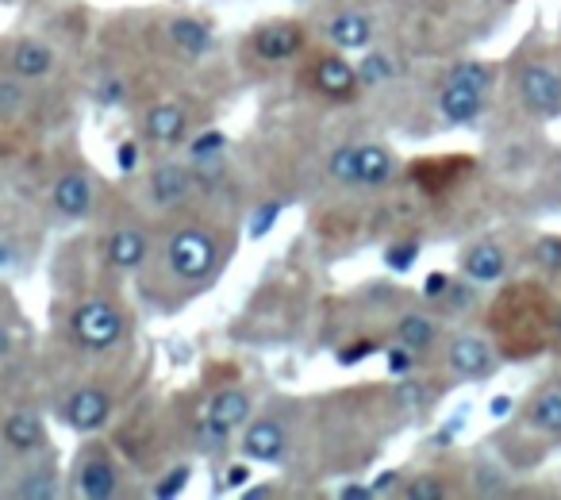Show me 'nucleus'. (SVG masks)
<instances>
[{"instance_id": "26", "label": "nucleus", "mask_w": 561, "mask_h": 500, "mask_svg": "<svg viewBox=\"0 0 561 500\" xmlns=\"http://www.w3.org/2000/svg\"><path fill=\"white\" fill-rule=\"evenodd\" d=\"M354 70H358V81H362V85H385V81H392V74H396V66H392V58L385 50L366 54Z\"/></svg>"}, {"instance_id": "38", "label": "nucleus", "mask_w": 561, "mask_h": 500, "mask_svg": "<svg viewBox=\"0 0 561 500\" xmlns=\"http://www.w3.org/2000/svg\"><path fill=\"white\" fill-rule=\"evenodd\" d=\"M366 354H373V343H350V347L339 350V362L342 366H358Z\"/></svg>"}, {"instance_id": "8", "label": "nucleus", "mask_w": 561, "mask_h": 500, "mask_svg": "<svg viewBox=\"0 0 561 500\" xmlns=\"http://www.w3.org/2000/svg\"><path fill=\"white\" fill-rule=\"evenodd\" d=\"M189 189H193V170H185L177 162L154 166V174L147 181V193L154 208H177V204H185Z\"/></svg>"}, {"instance_id": "11", "label": "nucleus", "mask_w": 561, "mask_h": 500, "mask_svg": "<svg viewBox=\"0 0 561 500\" xmlns=\"http://www.w3.org/2000/svg\"><path fill=\"white\" fill-rule=\"evenodd\" d=\"M54 208L66 220H85L93 212V181L81 174V170H66V174L54 181Z\"/></svg>"}, {"instance_id": "9", "label": "nucleus", "mask_w": 561, "mask_h": 500, "mask_svg": "<svg viewBox=\"0 0 561 500\" xmlns=\"http://www.w3.org/2000/svg\"><path fill=\"white\" fill-rule=\"evenodd\" d=\"M0 439H4V447L16 450V454H35V450L47 447V427H43V416L39 412H12V416H4V424H0Z\"/></svg>"}, {"instance_id": "19", "label": "nucleus", "mask_w": 561, "mask_h": 500, "mask_svg": "<svg viewBox=\"0 0 561 500\" xmlns=\"http://www.w3.org/2000/svg\"><path fill=\"white\" fill-rule=\"evenodd\" d=\"M8 62H12V74L24 77V81H39V77L50 74V66H54V50L43 43V39H20L12 54H8Z\"/></svg>"}, {"instance_id": "7", "label": "nucleus", "mask_w": 561, "mask_h": 500, "mask_svg": "<svg viewBox=\"0 0 561 500\" xmlns=\"http://www.w3.org/2000/svg\"><path fill=\"white\" fill-rule=\"evenodd\" d=\"M446 366L458 377H465V381H477V377L492 374L496 354H492V347H488L485 339H477V335H454L450 347H446Z\"/></svg>"}, {"instance_id": "29", "label": "nucleus", "mask_w": 561, "mask_h": 500, "mask_svg": "<svg viewBox=\"0 0 561 500\" xmlns=\"http://www.w3.org/2000/svg\"><path fill=\"white\" fill-rule=\"evenodd\" d=\"M415 258H419V243H415V239H408V243H392V247L385 250V266L396 270V274H408L415 266Z\"/></svg>"}, {"instance_id": "12", "label": "nucleus", "mask_w": 561, "mask_h": 500, "mask_svg": "<svg viewBox=\"0 0 561 500\" xmlns=\"http://www.w3.org/2000/svg\"><path fill=\"white\" fill-rule=\"evenodd\" d=\"M316 89L323 93V97L331 100H350L354 93H358V70L342 58V54H327V58H319L316 62Z\"/></svg>"}, {"instance_id": "43", "label": "nucleus", "mask_w": 561, "mask_h": 500, "mask_svg": "<svg viewBox=\"0 0 561 500\" xmlns=\"http://www.w3.org/2000/svg\"><path fill=\"white\" fill-rule=\"evenodd\" d=\"M488 412H492V416H508V412H512V400H508V397H496L492 404H488Z\"/></svg>"}, {"instance_id": "16", "label": "nucleus", "mask_w": 561, "mask_h": 500, "mask_svg": "<svg viewBox=\"0 0 561 500\" xmlns=\"http://www.w3.org/2000/svg\"><path fill=\"white\" fill-rule=\"evenodd\" d=\"M462 270L469 281H477V285H492V281H500V277L508 274V254L496 247V243H473V247L462 254Z\"/></svg>"}, {"instance_id": "44", "label": "nucleus", "mask_w": 561, "mask_h": 500, "mask_svg": "<svg viewBox=\"0 0 561 500\" xmlns=\"http://www.w3.org/2000/svg\"><path fill=\"white\" fill-rule=\"evenodd\" d=\"M246 477H250L246 466H231V470H227V485H243Z\"/></svg>"}, {"instance_id": "21", "label": "nucleus", "mask_w": 561, "mask_h": 500, "mask_svg": "<svg viewBox=\"0 0 561 500\" xmlns=\"http://www.w3.org/2000/svg\"><path fill=\"white\" fill-rule=\"evenodd\" d=\"M58 493V466H54V458L43 454L31 470L20 474L16 481V489H12V497H24V500H47Z\"/></svg>"}, {"instance_id": "45", "label": "nucleus", "mask_w": 561, "mask_h": 500, "mask_svg": "<svg viewBox=\"0 0 561 500\" xmlns=\"http://www.w3.org/2000/svg\"><path fill=\"white\" fill-rule=\"evenodd\" d=\"M12 354V331L0 324V358H8Z\"/></svg>"}, {"instance_id": "24", "label": "nucleus", "mask_w": 561, "mask_h": 500, "mask_svg": "<svg viewBox=\"0 0 561 500\" xmlns=\"http://www.w3.org/2000/svg\"><path fill=\"white\" fill-rule=\"evenodd\" d=\"M531 427L546 435H561V389L538 393V400L531 404Z\"/></svg>"}, {"instance_id": "28", "label": "nucleus", "mask_w": 561, "mask_h": 500, "mask_svg": "<svg viewBox=\"0 0 561 500\" xmlns=\"http://www.w3.org/2000/svg\"><path fill=\"white\" fill-rule=\"evenodd\" d=\"M223 147H227L223 131H204L193 147H189V158H193V162H220Z\"/></svg>"}, {"instance_id": "6", "label": "nucleus", "mask_w": 561, "mask_h": 500, "mask_svg": "<svg viewBox=\"0 0 561 500\" xmlns=\"http://www.w3.org/2000/svg\"><path fill=\"white\" fill-rule=\"evenodd\" d=\"M74 481H77V493L85 500H108L116 497V489H120V470L112 466V458L104 450H89L81 458V466H77Z\"/></svg>"}, {"instance_id": "35", "label": "nucleus", "mask_w": 561, "mask_h": 500, "mask_svg": "<svg viewBox=\"0 0 561 500\" xmlns=\"http://www.w3.org/2000/svg\"><path fill=\"white\" fill-rule=\"evenodd\" d=\"M20 104H24V89H20V81H8V77H0V116L16 112Z\"/></svg>"}, {"instance_id": "3", "label": "nucleus", "mask_w": 561, "mask_h": 500, "mask_svg": "<svg viewBox=\"0 0 561 500\" xmlns=\"http://www.w3.org/2000/svg\"><path fill=\"white\" fill-rule=\"evenodd\" d=\"M519 100L538 120L561 116V74L550 70L546 62H527L519 70Z\"/></svg>"}, {"instance_id": "33", "label": "nucleus", "mask_w": 561, "mask_h": 500, "mask_svg": "<svg viewBox=\"0 0 561 500\" xmlns=\"http://www.w3.org/2000/svg\"><path fill=\"white\" fill-rule=\"evenodd\" d=\"M277 216H281V204H277V200H266V204H262V208L250 216V235H254V239H262L269 227H273V220H277Z\"/></svg>"}, {"instance_id": "47", "label": "nucleus", "mask_w": 561, "mask_h": 500, "mask_svg": "<svg viewBox=\"0 0 561 500\" xmlns=\"http://www.w3.org/2000/svg\"><path fill=\"white\" fill-rule=\"evenodd\" d=\"M12 262V247L8 243H0V266H8Z\"/></svg>"}, {"instance_id": "30", "label": "nucleus", "mask_w": 561, "mask_h": 500, "mask_svg": "<svg viewBox=\"0 0 561 500\" xmlns=\"http://www.w3.org/2000/svg\"><path fill=\"white\" fill-rule=\"evenodd\" d=\"M400 493L408 500H442L446 497V485H442L439 477H412Z\"/></svg>"}, {"instance_id": "27", "label": "nucleus", "mask_w": 561, "mask_h": 500, "mask_svg": "<svg viewBox=\"0 0 561 500\" xmlns=\"http://www.w3.org/2000/svg\"><path fill=\"white\" fill-rule=\"evenodd\" d=\"M450 81H462V85H469V89L488 93V89L496 85V66H488V62H462V66H454Z\"/></svg>"}, {"instance_id": "2", "label": "nucleus", "mask_w": 561, "mask_h": 500, "mask_svg": "<svg viewBox=\"0 0 561 500\" xmlns=\"http://www.w3.org/2000/svg\"><path fill=\"white\" fill-rule=\"evenodd\" d=\"M70 335L77 347L85 350H108L112 343H120L123 335V316L116 312V304L108 300H81L70 316Z\"/></svg>"}, {"instance_id": "48", "label": "nucleus", "mask_w": 561, "mask_h": 500, "mask_svg": "<svg viewBox=\"0 0 561 500\" xmlns=\"http://www.w3.org/2000/svg\"><path fill=\"white\" fill-rule=\"evenodd\" d=\"M558 335H561V312H558Z\"/></svg>"}, {"instance_id": "25", "label": "nucleus", "mask_w": 561, "mask_h": 500, "mask_svg": "<svg viewBox=\"0 0 561 500\" xmlns=\"http://www.w3.org/2000/svg\"><path fill=\"white\" fill-rule=\"evenodd\" d=\"M327 174L335 177L339 185H358V147L342 143V147L331 150V158H327Z\"/></svg>"}, {"instance_id": "31", "label": "nucleus", "mask_w": 561, "mask_h": 500, "mask_svg": "<svg viewBox=\"0 0 561 500\" xmlns=\"http://www.w3.org/2000/svg\"><path fill=\"white\" fill-rule=\"evenodd\" d=\"M535 262L546 274H558L561 270V239L558 235H542L535 243Z\"/></svg>"}, {"instance_id": "4", "label": "nucleus", "mask_w": 561, "mask_h": 500, "mask_svg": "<svg viewBox=\"0 0 561 500\" xmlns=\"http://www.w3.org/2000/svg\"><path fill=\"white\" fill-rule=\"evenodd\" d=\"M62 416L74 431H100V427L112 420V397L100 389V385H81L74 389L66 404H62Z\"/></svg>"}, {"instance_id": "1", "label": "nucleus", "mask_w": 561, "mask_h": 500, "mask_svg": "<svg viewBox=\"0 0 561 500\" xmlns=\"http://www.w3.org/2000/svg\"><path fill=\"white\" fill-rule=\"evenodd\" d=\"M166 262L181 281H204V277L216 274V262H220V247L212 239V231L200 224H181L170 235V247H166Z\"/></svg>"}, {"instance_id": "40", "label": "nucleus", "mask_w": 561, "mask_h": 500, "mask_svg": "<svg viewBox=\"0 0 561 500\" xmlns=\"http://www.w3.org/2000/svg\"><path fill=\"white\" fill-rule=\"evenodd\" d=\"M446 289H450V277L446 274H431L423 281V293H427V297H442Z\"/></svg>"}, {"instance_id": "34", "label": "nucleus", "mask_w": 561, "mask_h": 500, "mask_svg": "<svg viewBox=\"0 0 561 500\" xmlns=\"http://www.w3.org/2000/svg\"><path fill=\"white\" fill-rule=\"evenodd\" d=\"M185 481H189V466H177V470H170V474L162 477V485H154V497H177L181 489H185Z\"/></svg>"}, {"instance_id": "22", "label": "nucleus", "mask_w": 561, "mask_h": 500, "mask_svg": "<svg viewBox=\"0 0 561 500\" xmlns=\"http://www.w3.org/2000/svg\"><path fill=\"white\" fill-rule=\"evenodd\" d=\"M170 39L177 50L200 58V54L212 50V27L204 20H193V16H177V20H170Z\"/></svg>"}, {"instance_id": "5", "label": "nucleus", "mask_w": 561, "mask_h": 500, "mask_svg": "<svg viewBox=\"0 0 561 500\" xmlns=\"http://www.w3.org/2000/svg\"><path fill=\"white\" fill-rule=\"evenodd\" d=\"M250 50L254 58L262 62H289L304 50V31L289 20H277V24H262L250 35Z\"/></svg>"}, {"instance_id": "14", "label": "nucleus", "mask_w": 561, "mask_h": 500, "mask_svg": "<svg viewBox=\"0 0 561 500\" xmlns=\"http://www.w3.org/2000/svg\"><path fill=\"white\" fill-rule=\"evenodd\" d=\"M147 231L135 224H120L112 227V235H108V262L116 266V270H139L143 262H147Z\"/></svg>"}, {"instance_id": "10", "label": "nucleus", "mask_w": 561, "mask_h": 500, "mask_svg": "<svg viewBox=\"0 0 561 500\" xmlns=\"http://www.w3.org/2000/svg\"><path fill=\"white\" fill-rule=\"evenodd\" d=\"M481 112H485V93L446 77V85H442V93H439L442 120H446V124H473Z\"/></svg>"}, {"instance_id": "41", "label": "nucleus", "mask_w": 561, "mask_h": 500, "mask_svg": "<svg viewBox=\"0 0 561 500\" xmlns=\"http://www.w3.org/2000/svg\"><path fill=\"white\" fill-rule=\"evenodd\" d=\"M396 481H400V474H396V470H389V474L377 477L369 489H373V497H385V493H392V489H396Z\"/></svg>"}, {"instance_id": "15", "label": "nucleus", "mask_w": 561, "mask_h": 500, "mask_svg": "<svg viewBox=\"0 0 561 500\" xmlns=\"http://www.w3.org/2000/svg\"><path fill=\"white\" fill-rule=\"evenodd\" d=\"M250 412H254V404H250V397H246L243 389H220L212 397V404H208V427L216 435H227L235 427L250 424Z\"/></svg>"}, {"instance_id": "23", "label": "nucleus", "mask_w": 561, "mask_h": 500, "mask_svg": "<svg viewBox=\"0 0 561 500\" xmlns=\"http://www.w3.org/2000/svg\"><path fill=\"white\" fill-rule=\"evenodd\" d=\"M396 335H400L404 347L427 350L439 339V324H435L431 316H423V312H404V316L396 320Z\"/></svg>"}, {"instance_id": "42", "label": "nucleus", "mask_w": 561, "mask_h": 500, "mask_svg": "<svg viewBox=\"0 0 561 500\" xmlns=\"http://www.w3.org/2000/svg\"><path fill=\"white\" fill-rule=\"evenodd\" d=\"M339 497L342 500H369L373 497V489H369V485H342Z\"/></svg>"}, {"instance_id": "37", "label": "nucleus", "mask_w": 561, "mask_h": 500, "mask_svg": "<svg viewBox=\"0 0 561 500\" xmlns=\"http://www.w3.org/2000/svg\"><path fill=\"white\" fill-rule=\"evenodd\" d=\"M116 166H120V174H131V170L139 166V143H131V139L120 143V147H116Z\"/></svg>"}, {"instance_id": "36", "label": "nucleus", "mask_w": 561, "mask_h": 500, "mask_svg": "<svg viewBox=\"0 0 561 500\" xmlns=\"http://www.w3.org/2000/svg\"><path fill=\"white\" fill-rule=\"evenodd\" d=\"M385 358H389V374H396V377L412 374V366H415V350L412 347H404V343H400V347H392Z\"/></svg>"}, {"instance_id": "13", "label": "nucleus", "mask_w": 561, "mask_h": 500, "mask_svg": "<svg viewBox=\"0 0 561 500\" xmlns=\"http://www.w3.org/2000/svg\"><path fill=\"white\" fill-rule=\"evenodd\" d=\"M289 447V435L277 420H254L243 435V454L250 462H281Z\"/></svg>"}, {"instance_id": "18", "label": "nucleus", "mask_w": 561, "mask_h": 500, "mask_svg": "<svg viewBox=\"0 0 561 500\" xmlns=\"http://www.w3.org/2000/svg\"><path fill=\"white\" fill-rule=\"evenodd\" d=\"M143 135L158 147H177L185 135V108L181 104H154L143 120Z\"/></svg>"}, {"instance_id": "39", "label": "nucleus", "mask_w": 561, "mask_h": 500, "mask_svg": "<svg viewBox=\"0 0 561 500\" xmlns=\"http://www.w3.org/2000/svg\"><path fill=\"white\" fill-rule=\"evenodd\" d=\"M120 97H123V81H116V77H108V81L97 85V100H104V104H112V100Z\"/></svg>"}, {"instance_id": "46", "label": "nucleus", "mask_w": 561, "mask_h": 500, "mask_svg": "<svg viewBox=\"0 0 561 500\" xmlns=\"http://www.w3.org/2000/svg\"><path fill=\"white\" fill-rule=\"evenodd\" d=\"M246 497H254V500H266V497H273V489H266V485H258V489H250Z\"/></svg>"}, {"instance_id": "17", "label": "nucleus", "mask_w": 561, "mask_h": 500, "mask_svg": "<svg viewBox=\"0 0 561 500\" xmlns=\"http://www.w3.org/2000/svg\"><path fill=\"white\" fill-rule=\"evenodd\" d=\"M327 35H331V43L339 50H362L373 43V16L354 12V8L335 12V16L327 20Z\"/></svg>"}, {"instance_id": "20", "label": "nucleus", "mask_w": 561, "mask_h": 500, "mask_svg": "<svg viewBox=\"0 0 561 500\" xmlns=\"http://www.w3.org/2000/svg\"><path fill=\"white\" fill-rule=\"evenodd\" d=\"M392 177H396V158L389 154V147H381V143H362V147H358V185H366V189H385Z\"/></svg>"}, {"instance_id": "32", "label": "nucleus", "mask_w": 561, "mask_h": 500, "mask_svg": "<svg viewBox=\"0 0 561 500\" xmlns=\"http://www.w3.org/2000/svg\"><path fill=\"white\" fill-rule=\"evenodd\" d=\"M473 489H477L481 497H496V493H504V489H508V474H504V470H492V466H481Z\"/></svg>"}]
</instances>
